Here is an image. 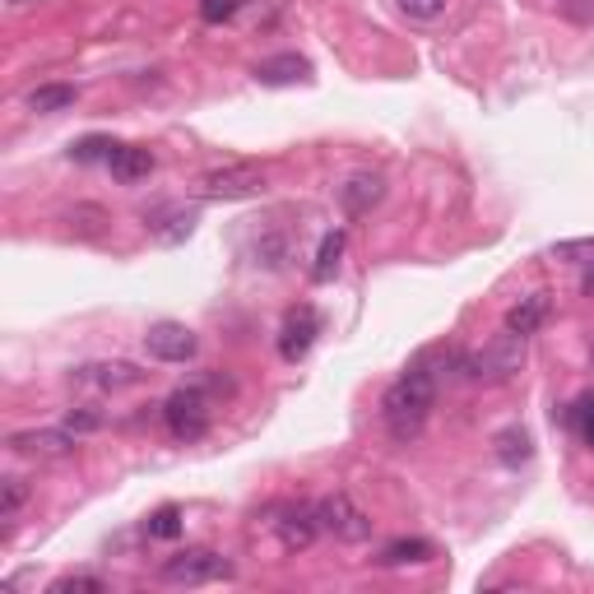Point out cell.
Returning <instances> with one entry per match:
<instances>
[{
	"label": "cell",
	"mask_w": 594,
	"mask_h": 594,
	"mask_svg": "<svg viewBox=\"0 0 594 594\" xmlns=\"http://www.w3.org/2000/svg\"><path fill=\"white\" fill-rule=\"evenodd\" d=\"M316 515H321V530L334 534L340 544H368L372 538V515L358 506L349 493H330L316 502Z\"/></svg>",
	"instance_id": "obj_3"
},
{
	"label": "cell",
	"mask_w": 594,
	"mask_h": 594,
	"mask_svg": "<svg viewBox=\"0 0 594 594\" xmlns=\"http://www.w3.org/2000/svg\"><path fill=\"white\" fill-rule=\"evenodd\" d=\"M544 316H548V293H530L506 312V330L525 340V334H534L538 325H544Z\"/></svg>",
	"instance_id": "obj_16"
},
{
	"label": "cell",
	"mask_w": 594,
	"mask_h": 594,
	"mask_svg": "<svg viewBox=\"0 0 594 594\" xmlns=\"http://www.w3.org/2000/svg\"><path fill=\"white\" fill-rule=\"evenodd\" d=\"M581 293L594 298V261H590V270H585V279H581Z\"/></svg>",
	"instance_id": "obj_31"
},
{
	"label": "cell",
	"mask_w": 594,
	"mask_h": 594,
	"mask_svg": "<svg viewBox=\"0 0 594 594\" xmlns=\"http://www.w3.org/2000/svg\"><path fill=\"white\" fill-rule=\"evenodd\" d=\"M70 381L80 385V391H125V385H140L144 372L135 363H84V368H74Z\"/></svg>",
	"instance_id": "obj_11"
},
{
	"label": "cell",
	"mask_w": 594,
	"mask_h": 594,
	"mask_svg": "<svg viewBox=\"0 0 594 594\" xmlns=\"http://www.w3.org/2000/svg\"><path fill=\"white\" fill-rule=\"evenodd\" d=\"M400 6V14H409V19H442V10H446V0H395Z\"/></svg>",
	"instance_id": "obj_29"
},
{
	"label": "cell",
	"mask_w": 594,
	"mask_h": 594,
	"mask_svg": "<svg viewBox=\"0 0 594 594\" xmlns=\"http://www.w3.org/2000/svg\"><path fill=\"white\" fill-rule=\"evenodd\" d=\"M70 228L80 232V238H98L102 232V210L98 204H80V210H70Z\"/></svg>",
	"instance_id": "obj_27"
},
{
	"label": "cell",
	"mask_w": 594,
	"mask_h": 594,
	"mask_svg": "<svg viewBox=\"0 0 594 594\" xmlns=\"http://www.w3.org/2000/svg\"><path fill=\"white\" fill-rule=\"evenodd\" d=\"M265 191V172L255 163H228V168H214L204 172L195 182V195L200 200H251Z\"/></svg>",
	"instance_id": "obj_5"
},
{
	"label": "cell",
	"mask_w": 594,
	"mask_h": 594,
	"mask_svg": "<svg viewBox=\"0 0 594 594\" xmlns=\"http://www.w3.org/2000/svg\"><path fill=\"white\" fill-rule=\"evenodd\" d=\"M144 349H149L153 363H191L200 340H195V330H187L182 321H159V325H149Z\"/></svg>",
	"instance_id": "obj_7"
},
{
	"label": "cell",
	"mask_w": 594,
	"mask_h": 594,
	"mask_svg": "<svg viewBox=\"0 0 594 594\" xmlns=\"http://www.w3.org/2000/svg\"><path fill=\"white\" fill-rule=\"evenodd\" d=\"M306 74H312V66H306L302 57H274V61H261L255 66V80H261L265 89H289V84H302Z\"/></svg>",
	"instance_id": "obj_15"
},
{
	"label": "cell",
	"mask_w": 594,
	"mask_h": 594,
	"mask_svg": "<svg viewBox=\"0 0 594 594\" xmlns=\"http://www.w3.org/2000/svg\"><path fill=\"white\" fill-rule=\"evenodd\" d=\"M163 419L177 442H200L204 427H210V400H204V391H195V385H187V391H177L163 404Z\"/></svg>",
	"instance_id": "obj_6"
},
{
	"label": "cell",
	"mask_w": 594,
	"mask_h": 594,
	"mask_svg": "<svg viewBox=\"0 0 594 594\" xmlns=\"http://www.w3.org/2000/svg\"><path fill=\"white\" fill-rule=\"evenodd\" d=\"M274 530H279V548H283V553H302V548H312V544H316L321 515H316V506H306V502L283 506V511H279V521H274Z\"/></svg>",
	"instance_id": "obj_8"
},
{
	"label": "cell",
	"mask_w": 594,
	"mask_h": 594,
	"mask_svg": "<svg viewBox=\"0 0 594 594\" xmlns=\"http://www.w3.org/2000/svg\"><path fill=\"white\" fill-rule=\"evenodd\" d=\"M144 223H149V232L159 242H182V238H191V228H195V210H182V204H168V210H153V214H144Z\"/></svg>",
	"instance_id": "obj_13"
},
{
	"label": "cell",
	"mask_w": 594,
	"mask_h": 594,
	"mask_svg": "<svg viewBox=\"0 0 594 594\" xmlns=\"http://www.w3.org/2000/svg\"><path fill=\"white\" fill-rule=\"evenodd\" d=\"M74 436L66 423L61 427H33V432H14L10 436V446L19 451V455H29V460H66V455H74Z\"/></svg>",
	"instance_id": "obj_9"
},
{
	"label": "cell",
	"mask_w": 594,
	"mask_h": 594,
	"mask_svg": "<svg viewBox=\"0 0 594 594\" xmlns=\"http://www.w3.org/2000/svg\"><path fill=\"white\" fill-rule=\"evenodd\" d=\"M242 10V0H200V19L204 23H223Z\"/></svg>",
	"instance_id": "obj_30"
},
{
	"label": "cell",
	"mask_w": 594,
	"mask_h": 594,
	"mask_svg": "<svg viewBox=\"0 0 594 594\" xmlns=\"http://www.w3.org/2000/svg\"><path fill=\"white\" fill-rule=\"evenodd\" d=\"M102 423V409H93V404H74V409H66V427L74 432V436H89V432H98Z\"/></svg>",
	"instance_id": "obj_24"
},
{
	"label": "cell",
	"mask_w": 594,
	"mask_h": 594,
	"mask_svg": "<svg viewBox=\"0 0 594 594\" xmlns=\"http://www.w3.org/2000/svg\"><path fill=\"white\" fill-rule=\"evenodd\" d=\"M521 368H525V340H521V334H511V330L497 334L493 344H483L479 353L460 358V372L470 376V381H487V385L511 381Z\"/></svg>",
	"instance_id": "obj_2"
},
{
	"label": "cell",
	"mask_w": 594,
	"mask_h": 594,
	"mask_svg": "<svg viewBox=\"0 0 594 594\" xmlns=\"http://www.w3.org/2000/svg\"><path fill=\"white\" fill-rule=\"evenodd\" d=\"M144 534L149 538H177V534H182V506H159L144 521Z\"/></svg>",
	"instance_id": "obj_22"
},
{
	"label": "cell",
	"mask_w": 594,
	"mask_h": 594,
	"mask_svg": "<svg viewBox=\"0 0 594 594\" xmlns=\"http://www.w3.org/2000/svg\"><path fill=\"white\" fill-rule=\"evenodd\" d=\"M344 246H349L344 228H334V232H325V238H321V246H316V265H312V279H316V283H330L334 274H340Z\"/></svg>",
	"instance_id": "obj_17"
},
{
	"label": "cell",
	"mask_w": 594,
	"mask_h": 594,
	"mask_svg": "<svg viewBox=\"0 0 594 594\" xmlns=\"http://www.w3.org/2000/svg\"><path fill=\"white\" fill-rule=\"evenodd\" d=\"M572 423H576V432H581V442L594 446V395H581V400H576Z\"/></svg>",
	"instance_id": "obj_28"
},
{
	"label": "cell",
	"mask_w": 594,
	"mask_h": 594,
	"mask_svg": "<svg viewBox=\"0 0 594 594\" xmlns=\"http://www.w3.org/2000/svg\"><path fill=\"white\" fill-rule=\"evenodd\" d=\"M23 502H29V487H23V479H6V483H0V525H14Z\"/></svg>",
	"instance_id": "obj_21"
},
{
	"label": "cell",
	"mask_w": 594,
	"mask_h": 594,
	"mask_svg": "<svg viewBox=\"0 0 594 594\" xmlns=\"http://www.w3.org/2000/svg\"><path fill=\"white\" fill-rule=\"evenodd\" d=\"M381 195H385V182H381V177H372V172H353L349 182L340 187V204H344V210H349L353 219H358V214H368Z\"/></svg>",
	"instance_id": "obj_12"
},
{
	"label": "cell",
	"mask_w": 594,
	"mask_h": 594,
	"mask_svg": "<svg viewBox=\"0 0 594 594\" xmlns=\"http://www.w3.org/2000/svg\"><path fill=\"white\" fill-rule=\"evenodd\" d=\"M376 562L381 566H419V562H432V544L427 538H395V544L381 548Z\"/></svg>",
	"instance_id": "obj_18"
},
{
	"label": "cell",
	"mask_w": 594,
	"mask_h": 594,
	"mask_svg": "<svg viewBox=\"0 0 594 594\" xmlns=\"http://www.w3.org/2000/svg\"><path fill=\"white\" fill-rule=\"evenodd\" d=\"M493 446H497V460L502 464H525L534 455V442H530V432L525 427H506L493 436Z\"/></svg>",
	"instance_id": "obj_20"
},
{
	"label": "cell",
	"mask_w": 594,
	"mask_h": 594,
	"mask_svg": "<svg viewBox=\"0 0 594 594\" xmlns=\"http://www.w3.org/2000/svg\"><path fill=\"white\" fill-rule=\"evenodd\" d=\"M112 149H117V144H112L108 135H89V140H80V144L70 149V159H74V163H108Z\"/></svg>",
	"instance_id": "obj_25"
},
{
	"label": "cell",
	"mask_w": 594,
	"mask_h": 594,
	"mask_svg": "<svg viewBox=\"0 0 594 594\" xmlns=\"http://www.w3.org/2000/svg\"><path fill=\"white\" fill-rule=\"evenodd\" d=\"M159 576L168 585H214V581H228L232 576V562L210 553V548H187V553H172L163 566H159Z\"/></svg>",
	"instance_id": "obj_4"
},
{
	"label": "cell",
	"mask_w": 594,
	"mask_h": 594,
	"mask_svg": "<svg viewBox=\"0 0 594 594\" xmlns=\"http://www.w3.org/2000/svg\"><path fill=\"white\" fill-rule=\"evenodd\" d=\"M283 255H289V242H283L279 232H265V238L255 242V265H265V270H279V265H283Z\"/></svg>",
	"instance_id": "obj_26"
},
{
	"label": "cell",
	"mask_w": 594,
	"mask_h": 594,
	"mask_svg": "<svg viewBox=\"0 0 594 594\" xmlns=\"http://www.w3.org/2000/svg\"><path fill=\"white\" fill-rule=\"evenodd\" d=\"M51 594H108V581L89 576V572H74V576L51 581Z\"/></svg>",
	"instance_id": "obj_23"
},
{
	"label": "cell",
	"mask_w": 594,
	"mask_h": 594,
	"mask_svg": "<svg viewBox=\"0 0 594 594\" xmlns=\"http://www.w3.org/2000/svg\"><path fill=\"white\" fill-rule=\"evenodd\" d=\"M108 168H112V177H117L121 187H135V182H144V177L153 172V153L149 149H135V144H117Z\"/></svg>",
	"instance_id": "obj_14"
},
{
	"label": "cell",
	"mask_w": 594,
	"mask_h": 594,
	"mask_svg": "<svg viewBox=\"0 0 594 594\" xmlns=\"http://www.w3.org/2000/svg\"><path fill=\"white\" fill-rule=\"evenodd\" d=\"M316 334H321L316 306H298V312H289V321L279 325V353H283V363H298V358L312 353Z\"/></svg>",
	"instance_id": "obj_10"
},
{
	"label": "cell",
	"mask_w": 594,
	"mask_h": 594,
	"mask_svg": "<svg viewBox=\"0 0 594 594\" xmlns=\"http://www.w3.org/2000/svg\"><path fill=\"white\" fill-rule=\"evenodd\" d=\"M74 98H80V93H74V84H38L33 93H29V108L33 112H66V108H74Z\"/></svg>",
	"instance_id": "obj_19"
},
{
	"label": "cell",
	"mask_w": 594,
	"mask_h": 594,
	"mask_svg": "<svg viewBox=\"0 0 594 594\" xmlns=\"http://www.w3.org/2000/svg\"><path fill=\"white\" fill-rule=\"evenodd\" d=\"M436 404V376L427 368H409L391 391L381 400V419H385V432L395 436V442H409V436H419L427 413Z\"/></svg>",
	"instance_id": "obj_1"
}]
</instances>
